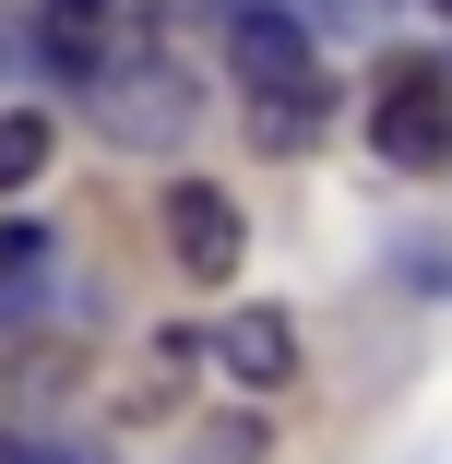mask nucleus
Segmentation results:
<instances>
[{
    "label": "nucleus",
    "mask_w": 452,
    "mask_h": 464,
    "mask_svg": "<svg viewBox=\"0 0 452 464\" xmlns=\"http://www.w3.org/2000/svg\"><path fill=\"white\" fill-rule=\"evenodd\" d=\"M310 13H322V24L345 36V24H381V13H393V0H310Z\"/></svg>",
    "instance_id": "obj_9"
},
{
    "label": "nucleus",
    "mask_w": 452,
    "mask_h": 464,
    "mask_svg": "<svg viewBox=\"0 0 452 464\" xmlns=\"http://www.w3.org/2000/svg\"><path fill=\"white\" fill-rule=\"evenodd\" d=\"M215 357H226V382L286 393V382H298V322H286V310H226V322H215Z\"/></svg>",
    "instance_id": "obj_6"
},
{
    "label": "nucleus",
    "mask_w": 452,
    "mask_h": 464,
    "mask_svg": "<svg viewBox=\"0 0 452 464\" xmlns=\"http://www.w3.org/2000/svg\"><path fill=\"white\" fill-rule=\"evenodd\" d=\"M96 108H108L120 143H178L203 96H191V72H178V60H155L143 36H120V60L96 72Z\"/></svg>",
    "instance_id": "obj_1"
},
{
    "label": "nucleus",
    "mask_w": 452,
    "mask_h": 464,
    "mask_svg": "<svg viewBox=\"0 0 452 464\" xmlns=\"http://www.w3.org/2000/svg\"><path fill=\"white\" fill-rule=\"evenodd\" d=\"M0 464H36V452H24V440H13V429H0Z\"/></svg>",
    "instance_id": "obj_10"
},
{
    "label": "nucleus",
    "mask_w": 452,
    "mask_h": 464,
    "mask_svg": "<svg viewBox=\"0 0 452 464\" xmlns=\"http://www.w3.org/2000/svg\"><path fill=\"white\" fill-rule=\"evenodd\" d=\"M167 250H178V274H191V286H226V274H238V250H250V227L226 215V191L178 179V191H167Z\"/></svg>",
    "instance_id": "obj_5"
},
{
    "label": "nucleus",
    "mask_w": 452,
    "mask_h": 464,
    "mask_svg": "<svg viewBox=\"0 0 452 464\" xmlns=\"http://www.w3.org/2000/svg\"><path fill=\"white\" fill-rule=\"evenodd\" d=\"M131 24H143L131 0H36V60H48L60 83H96V72L120 60Z\"/></svg>",
    "instance_id": "obj_4"
},
{
    "label": "nucleus",
    "mask_w": 452,
    "mask_h": 464,
    "mask_svg": "<svg viewBox=\"0 0 452 464\" xmlns=\"http://www.w3.org/2000/svg\"><path fill=\"white\" fill-rule=\"evenodd\" d=\"M370 143H381L393 167H452V72H381Z\"/></svg>",
    "instance_id": "obj_2"
},
{
    "label": "nucleus",
    "mask_w": 452,
    "mask_h": 464,
    "mask_svg": "<svg viewBox=\"0 0 452 464\" xmlns=\"http://www.w3.org/2000/svg\"><path fill=\"white\" fill-rule=\"evenodd\" d=\"M322 120H333V83H322V72H310V83H274V96H250V143H262V155H310Z\"/></svg>",
    "instance_id": "obj_7"
},
{
    "label": "nucleus",
    "mask_w": 452,
    "mask_h": 464,
    "mask_svg": "<svg viewBox=\"0 0 452 464\" xmlns=\"http://www.w3.org/2000/svg\"><path fill=\"white\" fill-rule=\"evenodd\" d=\"M440 13H452V0H440Z\"/></svg>",
    "instance_id": "obj_11"
},
{
    "label": "nucleus",
    "mask_w": 452,
    "mask_h": 464,
    "mask_svg": "<svg viewBox=\"0 0 452 464\" xmlns=\"http://www.w3.org/2000/svg\"><path fill=\"white\" fill-rule=\"evenodd\" d=\"M226 72L250 83V96H274V83H310V72H322V36L286 13V0H238V13H226Z\"/></svg>",
    "instance_id": "obj_3"
},
{
    "label": "nucleus",
    "mask_w": 452,
    "mask_h": 464,
    "mask_svg": "<svg viewBox=\"0 0 452 464\" xmlns=\"http://www.w3.org/2000/svg\"><path fill=\"white\" fill-rule=\"evenodd\" d=\"M36 167H48V120L24 108V120H0V191H24Z\"/></svg>",
    "instance_id": "obj_8"
}]
</instances>
